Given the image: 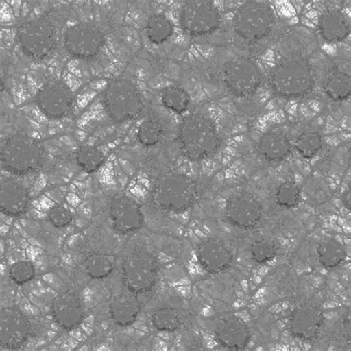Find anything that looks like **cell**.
Masks as SVG:
<instances>
[{
  "mask_svg": "<svg viewBox=\"0 0 351 351\" xmlns=\"http://www.w3.org/2000/svg\"><path fill=\"white\" fill-rule=\"evenodd\" d=\"M178 138L182 154L192 161L208 158L221 145V138L213 120L198 113L182 119L178 127Z\"/></svg>",
  "mask_w": 351,
  "mask_h": 351,
  "instance_id": "1",
  "label": "cell"
},
{
  "mask_svg": "<svg viewBox=\"0 0 351 351\" xmlns=\"http://www.w3.org/2000/svg\"><path fill=\"white\" fill-rule=\"evenodd\" d=\"M271 83L274 91L280 97L298 99L306 96L314 88L311 64L300 57L283 60L273 69Z\"/></svg>",
  "mask_w": 351,
  "mask_h": 351,
  "instance_id": "2",
  "label": "cell"
},
{
  "mask_svg": "<svg viewBox=\"0 0 351 351\" xmlns=\"http://www.w3.org/2000/svg\"><path fill=\"white\" fill-rule=\"evenodd\" d=\"M103 99L107 114L117 123L132 121L143 112L144 104L140 91L128 80L110 82Z\"/></svg>",
  "mask_w": 351,
  "mask_h": 351,
  "instance_id": "3",
  "label": "cell"
},
{
  "mask_svg": "<svg viewBox=\"0 0 351 351\" xmlns=\"http://www.w3.org/2000/svg\"><path fill=\"white\" fill-rule=\"evenodd\" d=\"M195 182L180 173H168L157 180L152 189L156 204L173 213L187 210L195 200Z\"/></svg>",
  "mask_w": 351,
  "mask_h": 351,
  "instance_id": "4",
  "label": "cell"
},
{
  "mask_svg": "<svg viewBox=\"0 0 351 351\" xmlns=\"http://www.w3.org/2000/svg\"><path fill=\"white\" fill-rule=\"evenodd\" d=\"M1 163L5 171L18 176L38 171L43 163L42 147L26 136H13L2 145Z\"/></svg>",
  "mask_w": 351,
  "mask_h": 351,
  "instance_id": "5",
  "label": "cell"
},
{
  "mask_svg": "<svg viewBox=\"0 0 351 351\" xmlns=\"http://www.w3.org/2000/svg\"><path fill=\"white\" fill-rule=\"evenodd\" d=\"M275 14L267 2L248 1L239 8L234 29L243 40L254 43L265 38L273 29Z\"/></svg>",
  "mask_w": 351,
  "mask_h": 351,
  "instance_id": "6",
  "label": "cell"
},
{
  "mask_svg": "<svg viewBox=\"0 0 351 351\" xmlns=\"http://www.w3.org/2000/svg\"><path fill=\"white\" fill-rule=\"evenodd\" d=\"M17 40L27 57L42 60L51 56L57 45V36L47 21L36 19L25 23L17 32Z\"/></svg>",
  "mask_w": 351,
  "mask_h": 351,
  "instance_id": "7",
  "label": "cell"
},
{
  "mask_svg": "<svg viewBox=\"0 0 351 351\" xmlns=\"http://www.w3.org/2000/svg\"><path fill=\"white\" fill-rule=\"evenodd\" d=\"M123 279L132 293H143L153 288L157 279V265L154 257L143 249H135L123 258Z\"/></svg>",
  "mask_w": 351,
  "mask_h": 351,
  "instance_id": "8",
  "label": "cell"
},
{
  "mask_svg": "<svg viewBox=\"0 0 351 351\" xmlns=\"http://www.w3.org/2000/svg\"><path fill=\"white\" fill-rule=\"evenodd\" d=\"M223 78L226 87L239 97L252 96L262 84L263 73L257 62L249 58H237L225 64Z\"/></svg>",
  "mask_w": 351,
  "mask_h": 351,
  "instance_id": "9",
  "label": "cell"
},
{
  "mask_svg": "<svg viewBox=\"0 0 351 351\" xmlns=\"http://www.w3.org/2000/svg\"><path fill=\"white\" fill-rule=\"evenodd\" d=\"M221 23L218 8L211 1H188L180 14V23L184 33L202 36L216 32Z\"/></svg>",
  "mask_w": 351,
  "mask_h": 351,
  "instance_id": "10",
  "label": "cell"
},
{
  "mask_svg": "<svg viewBox=\"0 0 351 351\" xmlns=\"http://www.w3.org/2000/svg\"><path fill=\"white\" fill-rule=\"evenodd\" d=\"M104 36L97 27L86 23L69 27L64 44L71 56L83 60L94 59L103 49Z\"/></svg>",
  "mask_w": 351,
  "mask_h": 351,
  "instance_id": "11",
  "label": "cell"
},
{
  "mask_svg": "<svg viewBox=\"0 0 351 351\" xmlns=\"http://www.w3.org/2000/svg\"><path fill=\"white\" fill-rule=\"evenodd\" d=\"M73 95L68 86L62 80L46 83L39 90L36 101L45 116L50 119H60L71 112Z\"/></svg>",
  "mask_w": 351,
  "mask_h": 351,
  "instance_id": "12",
  "label": "cell"
},
{
  "mask_svg": "<svg viewBox=\"0 0 351 351\" xmlns=\"http://www.w3.org/2000/svg\"><path fill=\"white\" fill-rule=\"evenodd\" d=\"M109 214L112 226L119 234L134 233L144 223V216L140 206L127 197L115 198L110 204Z\"/></svg>",
  "mask_w": 351,
  "mask_h": 351,
  "instance_id": "13",
  "label": "cell"
},
{
  "mask_svg": "<svg viewBox=\"0 0 351 351\" xmlns=\"http://www.w3.org/2000/svg\"><path fill=\"white\" fill-rule=\"evenodd\" d=\"M226 216L234 226L241 228H251L260 221L262 208L250 193H240L227 203Z\"/></svg>",
  "mask_w": 351,
  "mask_h": 351,
  "instance_id": "14",
  "label": "cell"
},
{
  "mask_svg": "<svg viewBox=\"0 0 351 351\" xmlns=\"http://www.w3.org/2000/svg\"><path fill=\"white\" fill-rule=\"evenodd\" d=\"M1 345L9 349L20 348L29 335L30 326L24 314L16 308L1 312Z\"/></svg>",
  "mask_w": 351,
  "mask_h": 351,
  "instance_id": "15",
  "label": "cell"
},
{
  "mask_svg": "<svg viewBox=\"0 0 351 351\" xmlns=\"http://www.w3.org/2000/svg\"><path fill=\"white\" fill-rule=\"evenodd\" d=\"M1 211L9 217H20L27 210L29 203V195L27 189L18 182L4 179L1 182Z\"/></svg>",
  "mask_w": 351,
  "mask_h": 351,
  "instance_id": "16",
  "label": "cell"
},
{
  "mask_svg": "<svg viewBox=\"0 0 351 351\" xmlns=\"http://www.w3.org/2000/svg\"><path fill=\"white\" fill-rule=\"evenodd\" d=\"M292 145L282 129L274 128L265 133L258 141V150L263 158L269 162H280L287 158Z\"/></svg>",
  "mask_w": 351,
  "mask_h": 351,
  "instance_id": "17",
  "label": "cell"
},
{
  "mask_svg": "<svg viewBox=\"0 0 351 351\" xmlns=\"http://www.w3.org/2000/svg\"><path fill=\"white\" fill-rule=\"evenodd\" d=\"M53 314L58 325L66 330L77 327L84 316L80 299L71 293L59 295L54 300Z\"/></svg>",
  "mask_w": 351,
  "mask_h": 351,
  "instance_id": "18",
  "label": "cell"
},
{
  "mask_svg": "<svg viewBox=\"0 0 351 351\" xmlns=\"http://www.w3.org/2000/svg\"><path fill=\"white\" fill-rule=\"evenodd\" d=\"M319 30L322 38L327 43H339L348 38L350 32V25L343 12L332 9L320 16Z\"/></svg>",
  "mask_w": 351,
  "mask_h": 351,
  "instance_id": "19",
  "label": "cell"
},
{
  "mask_svg": "<svg viewBox=\"0 0 351 351\" xmlns=\"http://www.w3.org/2000/svg\"><path fill=\"white\" fill-rule=\"evenodd\" d=\"M141 311L140 302L134 293L120 294L110 304V313L118 325L128 326L135 322Z\"/></svg>",
  "mask_w": 351,
  "mask_h": 351,
  "instance_id": "20",
  "label": "cell"
},
{
  "mask_svg": "<svg viewBox=\"0 0 351 351\" xmlns=\"http://www.w3.org/2000/svg\"><path fill=\"white\" fill-rule=\"evenodd\" d=\"M199 255L203 264L215 270L223 269L232 260L229 249L213 239L206 240L199 245Z\"/></svg>",
  "mask_w": 351,
  "mask_h": 351,
  "instance_id": "21",
  "label": "cell"
},
{
  "mask_svg": "<svg viewBox=\"0 0 351 351\" xmlns=\"http://www.w3.org/2000/svg\"><path fill=\"white\" fill-rule=\"evenodd\" d=\"M165 134V129L161 119L149 117L138 128L137 141L144 147H154L163 140Z\"/></svg>",
  "mask_w": 351,
  "mask_h": 351,
  "instance_id": "22",
  "label": "cell"
},
{
  "mask_svg": "<svg viewBox=\"0 0 351 351\" xmlns=\"http://www.w3.org/2000/svg\"><path fill=\"white\" fill-rule=\"evenodd\" d=\"M147 39L154 45H162L167 41L173 33V25L165 15H155L150 18L145 27Z\"/></svg>",
  "mask_w": 351,
  "mask_h": 351,
  "instance_id": "23",
  "label": "cell"
},
{
  "mask_svg": "<svg viewBox=\"0 0 351 351\" xmlns=\"http://www.w3.org/2000/svg\"><path fill=\"white\" fill-rule=\"evenodd\" d=\"M161 99L163 106L176 114L186 112L191 104V97L187 91L178 86L165 89Z\"/></svg>",
  "mask_w": 351,
  "mask_h": 351,
  "instance_id": "24",
  "label": "cell"
},
{
  "mask_svg": "<svg viewBox=\"0 0 351 351\" xmlns=\"http://www.w3.org/2000/svg\"><path fill=\"white\" fill-rule=\"evenodd\" d=\"M86 265V271L92 278H104L112 272L114 258L107 254L95 253L87 258Z\"/></svg>",
  "mask_w": 351,
  "mask_h": 351,
  "instance_id": "25",
  "label": "cell"
},
{
  "mask_svg": "<svg viewBox=\"0 0 351 351\" xmlns=\"http://www.w3.org/2000/svg\"><path fill=\"white\" fill-rule=\"evenodd\" d=\"M77 162L82 171L88 173L98 171L105 161L103 152L93 146H83L76 156Z\"/></svg>",
  "mask_w": 351,
  "mask_h": 351,
  "instance_id": "26",
  "label": "cell"
},
{
  "mask_svg": "<svg viewBox=\"0 0 351 351\" xmlns=\"http://www.w3.org/2000/svg\"><path fill=\"white\" fill-rule=\"evenodd\" d=\"M323 145L320 134L315 132L302 133L295 142V149L304 159H313L322 149Z\"/></svg>",
  "mask_w": 351,
  "mask_h": 351,
  "instance_id": "27",
  "label": "cell"
},
{
  "mask_svg": "<svg viewBox=\"0 0 351 351\" xmlns=\"http://www.w3.org/2000/svg\"><path fill=\"white\" fill-rule=\"evenodd\" d=\"M325 90L328 96L335 101L347 99L351 92L350 77L344 73H337L326 82Z\"/></svg>",
  "mask_w": 351,
  "mask_h": 351,
  "instance_id": "28",
  "label": "cell"
},
{
  "mask_svg": "<svg viewBox=\"0 0 351 351\" xmlns=\"http://www.w3.org/2000/svg\"><path fill=\"white\" fill-rule=\"evenodd\" d=\"M152 320L154 327L161 331H173L180 325L178 313L171 308L157 311L154 314Z\"/></svg>",
  "mask_w": 351,
  "mask_h": 351,
  "instance_id": "29",
  "label": "cell"
},
{
  "mask_svg": "<svg viewBox=\"0 0 351 351\" xmlns=\"http://www.w3.org/2000/svg\"><path fill=\"white\" fill-rule=\"evenodd\" d=\"M10 276L17 284H24L32 280L34 277V267L27 261H20L12 265Z\"/></svg>",
  "mask_w": 351,
  "mask_h": 351,
  "instance_id": "30",
  "label": "cell"
},
{
  "mask_svg": "<svg viewBox=\"0 0 351 351\" xmlns=\"http://www.w3.org/2000/svg\"><path fill=\"white\" fill-rule=\"evenodd\" d=\"M277 200L281 206L286 207L293 206L299 199L300 192L295 184L286 182L282 184L277 191Z\"/></svg>",
  "mask_w": 351,
  "mask_h": 351,
  "instance_id": "31",
  "label": "cell"
},
{
  "mask_svg": "<svg viewBox=\"0 0 351 351\" xmlns=\"http://www.w3.org/2000/svg\"><path fill=\"white\" fill-rule=\"evenodd\" d=\"M49 217L51 224L58 229L69 226L73 219L71 212L61 206H57L51 209Z\"/></svg>",
  "mask_w": 351,
  "mask_h": 351,
  "instance_id": "32",
  "label": "cell"
},
{
  "mask_svg": "<svg viewBox=\"0 0 351 351\" xmlns=\"http://www.w3.org/2000/svg\"><path fill=\"white\" fill-rule=\"evenodd\" d=\"M319 254L323 260L328 261H337L343 257L344 248L337 241H327L319 247Z\"/></svg>",
  "mask_w": 351,
  "mask_h": 351,
  "instance_id": "33",
  "label": "cell"
},
{
  "mask_svg": "<svg viewBox=\"0 0 351 351\" xmlns=\"http://www.w3.org/2000/svg\"><path fill=\"white\" fill-rule=\"evenodd\" d=\"M252 254L256 260H264L274 254V247L270 243H258L252 248Z\"/></svg>",
  "mask_w": 351,
  "mask_h": 351,
  "instance_id": "34",
  "label": "cell"
}]
</instances>
